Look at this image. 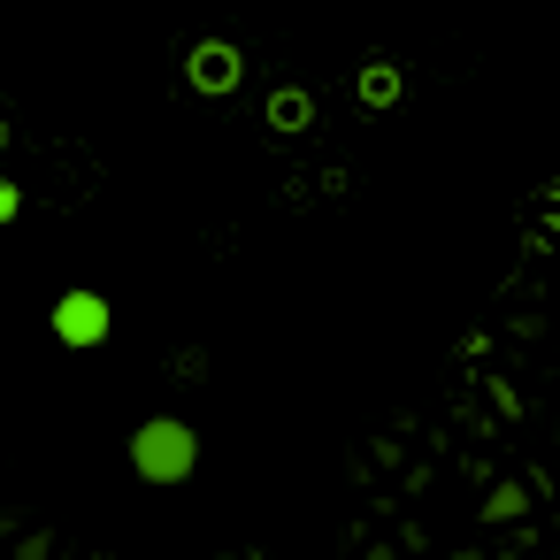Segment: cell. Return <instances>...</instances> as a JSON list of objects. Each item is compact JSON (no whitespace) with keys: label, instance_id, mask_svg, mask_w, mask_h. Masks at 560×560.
I'll return each mask as SVG.
<instances>
[{"label":"cell","instance_id":"6da1fadb","mask_svg":"<svg viewBox=\"0 0 560 560\" xmlns=\"http://www.w3.org/2000/svg\"><path fill=\"white\" fill-rule=\"evenodd\" d=\"M131 468H139L147 483H185V476L200 468V438H192V422H177V415L139 422V430H131Z\"/></svg>","mask_w":560,"mask_h":560},{"label":"cell","instance_id":"7a4b0ae2","mask_svg":"<svg viewBox=\"0 0 560 560\" xmlns=\"http://www.w3.org/2000/svg\"><path fill=\"white\" fill-rule=\"evenodd\" d=\"M108 330H116V315H108L101 292H62V300H55V338H62V346H101Z\"/></svg>","mask_w":560,"mask_h":560},{"label":"cell","instance_id":"3957f363","mask_svg":"<svg viewBox=\"0 0 560 560\" xmlns=\"http://www.w3.org/2000/svg\"><path fill=\"white\" fill-rule=\"evenodd\" d=\"M185 70H192L200 93H231V85H238V47H231V39H200Z\"/></svg>","mask_w":560,"mask_h":560},{"label":"cell","instance_id":"277c9868","mask_svg":"<svg viewBox=\"0 0 560 560\" xmlns=\"http://www.w3.org/2000/svg\"><path fill=\"white\" fill-rule=\"evenodd\" d=\"M307 116H315V108H307V93H277V101H269V131H284V139H292V131H307Z\"/></svg>","mask_w":560,"mask_h":560},{"label":"cell","instance_id":"5b68a950","mask_svg":"<svg viewBox=\"0 0 560 560\" xmlns=\"http://www.w3.org/2000/svg\"><path fill=\"white\" fill-rule=\"evenodd\" d=\"M361 93H369L376 108H392V101H399V70H392V62H376V70H361Z\"/></svg>","mask_w":560,"mask_h":560},{"label":"cell","instance_id":"8992f818","mask_svg":"<svg viewBox=\"0 0 560 560\" xmlns=\"http://www.w3.org/2000/svg\"><path fill=\"white\" fill-rule=\"evenodd\" d=\"M16 208H24V192H16V185H0V223H9Z\"/></svg>","mask_w":560,"mask_h":560},{"label":"cell","instance_id":"52a82bcc","mask_svg":"<svg viewBox=\"0 0 560 560\" xmlns=\"http://www.w3.org/2000/svg\"><path fill=\"white\" fill-rule=\"evenodd\" d=\"M231 560H261V552H231Z\"/></svg>","mask_w":560,"mask_h":560}]
</instances>
